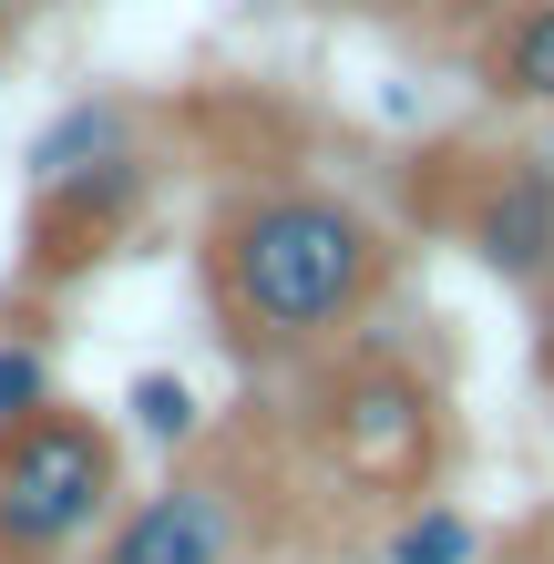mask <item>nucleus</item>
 <instances>
[{
	"label": "nucleus",
	"mask_w": 554,
	"mask_h": 564,
	"mask_svg": "<svg viewBox=\"0 0 554 564\" xmlns=\"http://www.w3.org/2000/svg\"><path fill=\"white\" fill-rule=\"evenodd\" d=\"M390 278V237L339 185H257L216 226V308L257 359L329 349Z\"/></svg>",
	"instance_id": "1"
},
{
	"label": "nucleus",
	"mask_w": 554,
	"mask_h": 564,
	"mask_svg": "<svg viewBox=\"0 0 554 564\" xmlns=\"http://www.w3.org/2000/svg\"><path fill=\"white\" fill-rule=\"evenodd\" d=\"M123 452L93 411H31L0 431V564H52L93 523H113Z\"/></svg>",
	"instance_id": "2"
},
{
	"label": "nucleus",
	"mask_w": 554,
	"mask_h": 564,
	"mask_svg": "<svg viewBox=\"0 0 554 564\" xmlns=\"http://www.w3.org/2000/svg\"><path fill=\"white\" fill-rule=\"evenodd\" d=\"M329 421V462L360 492H411L432 482V452H442V421H432V390H421L411 370H390V359H360V370L329 380V401H318Z\"/></svg>",
	"instance_id": "3"
},
{
	"label": "nucleus",
	"mask_w": 554,
	"mask_h": 564,
	"mask_svg": "<svg viewBox=\"0 0 554 564\" xmlns=\"http://www.w3.org/2000/svg\"><path fill=\"white\" fill-rule=\"evenodd\" d=\"M237 482L216 473H175L165 492H144V503H123L104 523V554L93 564H237Z\"/></svg>",
	"instance_id": "4"
},
{
	"label": "nucleus",
	"mask_w": 554,
	"mask_h": 564,
	"mask_svg": "<svg viewBox=\"0 0 554 564\" xmlns=\"http://www.w3.org/2000/svg\"><path fill=\"white\" fill-rule=\"evenodd\" d=\"M463 237H472V257L503 288H534L544 297L554 288V164H503V175L472 195Z\"/></svg>",
	"instance_id": "5"
},
{
	"label": "nucleus",
	"mask_w": 554,
	"mask_h": 564,
	"mask_svg": "<svg viewBox=\"0 0 554 564\" xmlns=\"http://www.w3.org/2000/svg\"><path fill=\"white\" fill-rule=\"evenodd\" d=\"M113 154H134V113H123L113 93H83V104H62L42 134H31V206H52L62 185L104 175Z\"/></svg>",
	"instance_id": "6"
},
{
	"label": "nucleus",
	"mask_w": 554,
	"mask_h": 564,
	"mask_svg": "<svg viewBox=\"0 0 554 564\" xmlns=\"http://www.w3.org/2000/svg\"><path fill=\"white\" fill-rule=\"evenodd\" d=\"M482 73H493V93L554 113V0H513L503 31L482 42Z\"/></svg>",
	"instance_id": "7"
},
{
	"label": "nucleus",
	"mask_w": 554,
	"mask_h": 564,
	"mask_svg": "<svg viewBox=\"0 0 554 564\" xmlns=\"http://www.w3.org/2000/svg\"><path fill=\"white\" fill-rule=\"evenodd\" d=\"M472 554H482L472 513L463 503H432V492H421V503L390 523V544H380V564H472Z\"/></svg>",
	"instance_id": "8"
},
{
	"label": "nucleus",
	"mask_w": 554,
	"mask_h": 564,
	"mask_svg": "<svg viewBox=\"0 0 554 564\" xmlns=\"http://www.w3.org/2000/svg\"><path fill=\"white\" fill-rule=\"evenodd\" d=\"M123 411H134V431H144V442H195V421H206V411H195V390L175 380V370H144L134 390H123Z\"/></svg>",
	"instance_id": "9"
},
{
	"label": "nucleus",
	"mask_w": 554,
	"mask_h": 564,
	"mask_svg": "<svg viewBox=\"0 0 554 564\" xmlns=\"http://www.w3.org/2000/svg\"><path fill=\"white\" fill-rule=\"evenodd\" d=\"M31 411H52V359L31 339H0V431L31 421Z\"/></svg>",
	"instance_id": "10"
},
{
	"label": "nucleus",
	"mask_w": 554,
	"mask_h": 564,
	"mask_svg": "<svg viewBox=\"0 0 554 564\" xmlns=\"http://www.w3.org/2000/svg\"><path fill=\"white\" fill-rule=\"evenodd\" d=\"M534 380L554 390V297H544V328H534Z\"/></svg>",
	"instance_id": "11"
},
{
	"label": "nucleus",
	"mask_w": 554,
	"mask_h": 564,
	"mask_svg": "<svg viewBox=\"0 0 554 564\" xmlns=\"http://www.w3.org/2000/svg\"><path fill=\"white\" fill-rule=\"evenodd\" d=\"M0 11H31V0H0Z\"/></svg>",
	"instance_id": "12"
}]
</instances>
